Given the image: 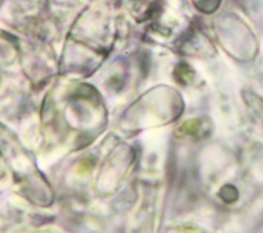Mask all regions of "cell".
<instances>
[{
    "instance_id": "7a4b0ae2",
    "label": "cell",
    "mask_w": 263,
    "mask_h": 233,
    "mask_svg": "<svg viewBox=\"0 0 263 233\" xmlns=\"http://www.w3.org/2000/svg\"><path fill=\"white\" fill-rule=\"evenodd\" d=\"M201 122L199 120H193L185 124V134L186 135H198L201 130Z\"/></svg>"
},
{
    "instance_id": "3957f363",
    "label": "cell",
    "mask_w": 263,
    "mask_h": 233,
    "mask_svg": "<svg viewBox=\"0 0 263 233\" xmlns=\"http://www.w3.org/2000/svg\"><path fill=\"white\" fill-rule=\"evenodd\" d=\"M180 233H203V232H202V231H200V230H197V229L189 228V229H184V230H182Z\"/></svg>"
},
{
    "instance_id": "6da1fadb",
    "label": "cell",
    "mask_w": 263,
    "mask_h": 233,
    "mask_svg": "<svg viewBox=\"0 0 263 233\" xmlns=\"http://www.w3.org/2000/svg\"><path fill=\"white\" fill-rule=\"evenodd\" d=\"M219 197L220 199L227 203V204H233L235 203L238 198H239V194H238V190L235 186L231 185V184H227L224 185L221 189H220V193H219Z\"/></svg>"
}]
</instances>
